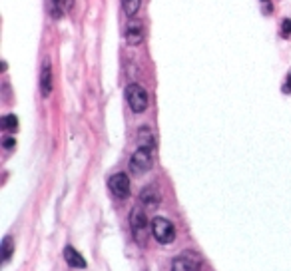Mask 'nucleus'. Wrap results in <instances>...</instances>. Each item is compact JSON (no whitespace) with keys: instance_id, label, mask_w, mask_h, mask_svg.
Wrapping results in <instances>:
<instances>
[{"instance_id":"nucleus-11","label":"nucleus","mask_w":291,"mask_h":271,"mask_svg":"<svg viewBox=\"0 0 291 271\" xmlns=\"http://www.w3.org/2000/svg\"><path fill=\"white\" fill-rule=\"evenodd\" d=\"M140 201L144 203V205H148V207H156L158 203H160V194L156 192V188L154 186H148L142 194H140Z\"/></svg>"},{"instance_id":"nucleus-6","label":"nucleus","mask_w":291,"mask_h":271,"mask_svg":"<svg viewBox=\"0 0 291 271\" xmlns=\"http://www.w3.org/2000/svg\"><path fill=\"white\" fill-rule=\"evenodd\" d=\"M108 188L112 192V195H116L118 199H126L130 195V178L120 172V174H114L110 180H108Z\"/></svg>"},{"instance_id":"nucleus-5","label":"nucleus","mask_w":291,"mask_h":271,"mask_svg":"<svg viewBox=\"0 0 291 271\" xmlns=\"http://www.w3.org/2000/svg\"><path fill=\"white\" fill-rule=\"evenodd\" d=\"M152 233H154V237H156V241H160V243H172L174 239H176V230H174V226H172V222L170 220H166V218H154V222H152Z\"/></svg>"},{"instance_id":"nucleus-2","label":"nucleus","mask_w":291,"mask_h":271,"mask_svg":"<svg viewBox=\"0 0 291 271\" xmlns=\"http://www.w3.org/2000/svg\"><path fill=\"white\" fill-rule=\"evenodd\" d=\"M152 166H154V150L140 146L130 159V170L134 174H146V172L152 170Z\"/></svg>"},{"instance_id":"nucleus-1","label":"nucleus","mask_w":291,"mask_h":271,"mask_svg":"<svg viewBox=\"0 0 291 271\" xmlns=\"http://www.w3.org/2000/svg\"><path fill=\"white\" fill-rule=\"evenodd\" d=\"M130 228L134 233V239L138 245L146 243V237H148V215H146L144 207L136 205L130 213Z\"/></svg>"},{"instance_id":"nucleus-17","label":"nucleus","mask_w":291,"mask_h":271,"mask_svg":"<svg viewBox=\"0 0 291 271\" xmlns=\"http://www.w3.org/2000/svg\"><path fill=\"white\" fill-rule=\"evenodd\" d=\"M14 144H16V140H14V138H10V136H4V138H2V146H4L6 150H12V148H14Z\"/></svg>"},{"instance_id":"nucleus-10","label":"nucleus","mask_w":291,"mask_h":271,"mask_svg":"<svg viewBox=\"0 0 291 271\" xmlns=\"http://www.w3.org/2000/svg\"><path fill=\"white\" fill-rule=\"evenodd\" d=\"M74 6V0H50V14L54 18H62Z\"/></svg>"},{"instance_id":"nucleus-13","label":"nucleus","mask_w":291,"mask_h":271,"mask_svg":"<svg viewBox=\"0 0 291 271\" xmlns=\"http://www.w3.org/2000/svg\"><path fill=\"white\" fill-rule=\"evenodd\" d=\"M140 6H142V0H122V10H124L126 16H130V18H134V16L138 14Z\"/></svg>"},{"instance_id":"nucleus-9","label":"nucleus","mask_w":291,"mask_h":271,"mask_svg":"<svg viewBox=\"0 0 291 271\" xmlns=\"http://www.w3.org/2000/svg\"><path fill=\"white\" fill-rule=\"evenodd\" d=\"M64 259H66V263H68L70 267H74V269H84V267H86V259H84L72 245H66V247H64Z\"/></svg>"},{"instance_id":"nucleus-14","label":"nucleus","mask_w":291,"mask_h":271,"mask_svg":"<svg viewBox=\"0 0 291 271\" xmlns=\"http://www.w3.org/2000/svg\"><path fill=\"white\" fill-rule=\"evenodd\" d=\"M0 128H2L4 132H16L18 130V118L14 114L2 116V120H0Z\"/></svg>"},{"instance_id":"nucleus-7","label":"nucleus","mask_w":291,"mask_h":271,"mask_svg":"<svg viewBox=\"0 0 291 271\" xmlns=\"http://www.w3.org/2000/svg\"><path fill=\"white\" fill-rule=\"evenodd\" d=\"M126 40L130 46H138L144 40V24L140 20H130L126 26Z\"/></svg>"},{"instance_id":"nucleus-4","label":"nucleus","mask_w":291,"mask_h":271,"mask_svg":"<svg viewBox=\"0 0 291 271\" xmlns=\"http://www.w3.org/2000/svg\"><path fill=\"white\" fill-rule=\"evenodd\" d=\"M202 267V257L196 251H183L172 261V271H200Z\"/></svg>"},{"instance_id":"nucleus-3","label":"nucleus","mask_w":291,"mask_h":271,"mask_svg":"<svg viewBox=\"0 0 291 271\" xmlns=\"http://www.w3.org/2000/svg\"><path fill=\"white\" fill-rule=\"evenodd\" d=\"M126 100H128L134 114H142V112H146V108H148V92L140 84H130L126 88Z\"/></svg>"},{"instance_id":"nucleus-15","label":"nucleus","mask_w":291,"mask_h":271,"mask_svg":"<svg viewBox=\"0 0 291 271\" xmlns=\"http://www.w3.org/2000/svg\"><path fill=\"white\" fill-rule=\"evenodd\" d=\"M12 237L10 235H6L4 239H2V263H8L10 261V255H12Z\"/></svg>"},{"instance_id":"nucleus-18","label":"nucleus","mask_w":291,"mask_h":271,"mask_svg":"<svg viewBox=\"0 0 291 271\" xmlns=\"http://www.w3.org/2000/svg\"><path fill=\"white\" fill-rule=\"evenodd\" d=\"M281 92H283V94H291V74L287 76V80H285V84H283Z\"/></svg>"},{"instance_id":"nucleus-12","label":"nucleus","mask_w":291,"mask_h":271,"mask_svg":"<svg viewBox=\"0 0 291 271\" xmlns=\"http://www.w3.org/2000/svg\"><path fill=\"white\" fill-rule=\"evenodd\" d=\"M138 142H140V146H146V148L156 150V138H154V132H152L148 126H142V128L138 130Z\"/></svg>"},{"instance_id":"nucleus-16","label":"nucleus","mask_w":291,"mask_h":271,"mask_svg":"<svg viewBox=\"0 0 291 271\" xmlns=\"http://www.w3.org/2000/svg\"><path fill=\"white\" fill-rule=\"evenodd\" d=\"M281 34H283V36H291V20H289V18H285V20L281 22Z\"/></svg>"},{"instance_id":"nucleus-8","label":"nucleus","mask_w":291,"mask_h":271,"mask_svg":"<svg viewBox=\"0 0 291 271\" xmlns=\"http://www.w3.org/2000/svg\"><path fill=\"white\" fill-rule=\"evenodd\" d=\"M40 92H42L44 98H48L50 92H52V66H50V60H44L42 70H40Z\"/></svg>"}]
</instances>
